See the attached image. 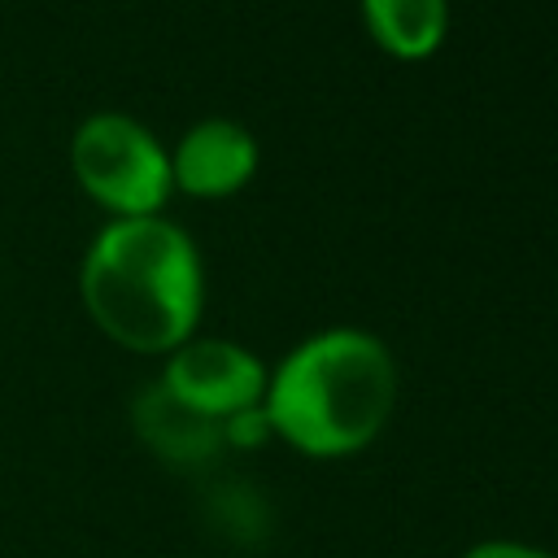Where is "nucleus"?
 Segmentation results:
<instances>
[{
  "mask_svg": "<svg viewBox=\"0 0 558 558\" xmlns=\"http://www.w3.org/2000/svg\"><path fill=\"white\" fill-rule=\"evenodd\" d=\"M78 292L105 336L135 353H170L201 318V253L161 214L113 218L87 244Z\"/></svg>",
  "mask_w": 558,
  "mask_h": 558,
  "instance_id": "1",
  "label": "nucleus"
},
{
  "mask_svg": "<svg viewBox=\"0 0 558 558\" xmlns=\"http://www.w3.org/2000/svg\"><path fill=\"white\" fill-rule=\"evenodd\" d=\"M397 401V366L379 336L362 327H327L301 340L270 375L262 410L270 432L310 458H344L366 449Z\"/></svg>",
  "mask_w": 558,
  "mask_h": 558,
  "instance_id": "2",
  "label": "nucleus"
},
{
  "mask_svg": "<svg viewBox=\"0 0 558 558\" xmlns=\"http://www.w3.org/2000/svg\"><path fill=\"white\" fill-rule=\"evenodd\" d=\"M70 161L78 183L118 218L131 214H157L166 201L174 174H170V153L157 144V135L126 118V113H92L78 122L70 140Z\"/></svg>",
  "mask_w": 558,
  "mask_h": 558,
  "instance_id": "3",
  "label": "nucleus"
},
{
  "mask_svg": "<svg viewBox=\"0 0 558 558\" xmlns=\"http://www.w3.org/2000/svg\"><path fill=\"white\" fill-rule=\"evenodd\" d=\"M266 366L257 353H248L235 340H183L179 349H170L166 371H161V388L170 397H179L187 410L227 423L240 410L262 405L266 397Z\"/></svg>",
  "mask_w": 558,
  "mask_h": 558,
  "instance_id": "4",
  "label": "nucleus"
},
{
  "mask_svg": "<svg viewBox=\"0 0 558 558\" xmlns=\"http://www.w3.org/2000/svg\"><path fill=\"white\" fill-rule=\"evenodd\" d=\"M253 166H257V140L231 118L196 122L170 157L174 183L187 192H201V196L240 187L253 174Z\"/></svg>",
  "mask_w": 558,
  "mask_h": 558,
  "instance_id": "5",
  "label": "nucleus"
},
{
  "mask_svg": "<svg viewBox=\"0 0 558 558\" xmlns=\"http://www.w3.org/2000/svg\"><path fill=\"white\" fill-rule=\"evenodd\" d=\"M135 427L140 436L166 458V462H205L214 458L222 440V423L187 410L179 397H170L161 384H148L135 397Z\"/></svg>",
  "mask_w": 558,
  "mask_h": 558,
  "instance_id": "6",
  "label": "nucleus"
},
{
  "mask_svg": "<svg viewBox=\"0 0 558 558\" xmlns=\"http://www.w3.org/2000/svg\"><path fill=\"white\" fill-rule=\"evenodd\" d=\"M366 22L397 57H423L445 35V0H362Z\"/></svg>",
  "mask_w": 558,
  "mask_h": 558,
  "instance_id": "7",
  "label": "nucleus"
},
{
  "mask_svg": "<svg viewBox=\"0 0 558 558\" xmlns=\"http://www.w3.org/2000/svg\"><path fill=\"white\" fill-rule=\"evenodd\" d=\"M462 558H554V554L536 549V545H523V541H480Z\"/></svg>",
  "mask_w": 558,
  "mask_h": 558,
  "instance_id": "8",
  "label": "nucleus"
}]
</instances>
